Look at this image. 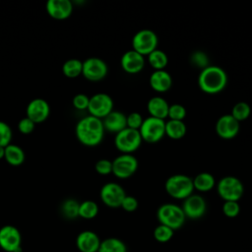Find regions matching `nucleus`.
Returning a JSON list of instances; mask_svg holds the SVG:
<instances>
[{
	"label": "nucleus",
	"instance_id": "7ed1b4c3",
	"mask_svg": "<svg viewBox=\"0 0 252 252\" xmlns=\"http://www.w3.org/2000/svg\"><path fill=\"white\" fill-rule=\"evenodd\" d=\"M164 189L173 199L183 201L194 192L193 179L182 173L173 174L166 179Z\"/></svg>",
	"mask_w": 252,
	"mask_h": 252
},
{
	"label": "nucleus",
	"instance_id": "a878e982",
	"mask_svg": "<svg viewBox=\"0 0 252 252\" xmlns=\"http://www.w3.org/2000/svg\"><path fill=\"white\" fill-rule=\"evenodd\" d=\"M98 252H127V246L117 237H108L100 242Z\"/></svg>",
	"mask_w": 252,
	"mask_h": 252
},
{
	"label": "nucleus",
	"instance_id": "2f4dec72",
	"mask_svg": "<svg viewBox=\"0 0 252 252\" xmlns=\"http://www.w3.org/2000/svg\"><path fill=\"white\" fill-rule=\"evenodd\" d=\"M154 238L159 242V243H166L171 240L174 234V230L171 229L170 227L163 225V224H158L155 227L154 229Z\"/></svg>",
	"mask_w": 252,
	"mask_h": 252
},
{
	"label": "nucleus",
	"instance_id": "bb28decb",
	"mask_svg": "<svg viewBox=\"0 0 252 252\" xmlns=\"http://www.w3.org/2000/svg\"><path fill=\"white\" fill-rule=\"evenodd\" d=\"M148 63L155 70H164L168 63V57L166 53L160 49H156L147 56Z\"/></svg>",
	"mask_w": 252,
	"mask_h": 252
},
{
	"label": "nucleus",
	"instance_id": "5701e85b",
	"mask_svg": "<svg viewBox=\"0 0 252 252\" xmlns=\"http://www.w3.org/2000/svg\"><path fill=\"white\" fill-rule=\"evenodd\" d=\"M194 190L209 192L216 186V179L210 172H200L193 178Z\"/></svg>",
	"mask_w": 252,
	"mask_h": 252
},
{
	"label": "nucleus",
	"instance_id": "412c9836",
	"mask_svg": "<svg viewBox=\"0 0 252 252\" xmlns=\"http://www.w3.org/2000/svg\"><path fill=\"white\" fill-rule=\"evenodd\" d=\"M102 120L104 130L117 134L127 127L126 115L119 110H112Z\"/></svg>",
	"mask_w": 252,
	"mask_h": 252
},
{
	"label": "nucleus",
	"instance_id": "f8f14e48",
	"mask_svg": "<svg viewBox=\"0 0 252 252\" xmlns=\"http://www.w3.org/2000/svg\"><path fill=\"white\" fill-rule=\"evenodd\" d=\"M108 72L107 64L100 58L90 57L83 62L82 75L91 82L103 80Z\"/></svg>",
	"mask_w": 252,
	"mask_h": 252
},
{
	"label": "nucleus",
	"instance_id": "72a5a7b5",
	"mask_svg": "<svg viewBox=\"0 0 252 252\" xmlns=\"http://www.w3.org/2000/svg\"><path fill=\"white\" fill-rule=\"evenodd\" d=\"M186 117V108L180 103H173L169 105L167 118L168 120L183 121Z\"/></svg>",
	"mask_w": 252,
	"mask_h": 252
},
{
	"label": "nucleus",
	"instance_id": "4be33fe9",
	"mask_svg": "<svg viewBox=\"0 0 252 252\" xmlns=\"http://www.w3.org/2000/svg\"><path fill=\"white\" fill-rule=\"evenodd\" d=\"M169 104L168 102L159 95H155L151 97L147 102V109L150 116L164 120L167 118Z\"/></svg>",
	"mask_w": 252,
	"mask_h": 252
},
{
	"label": "nucleus",
	"instance_id": "e433bc0d",
	"mask_svg": "<svg viewBox=\"0 0 252 252\" xmlns=\"http://www.w3.org/2000/svg\"><path fill=\"white\" fill-rule=\"evenodd\" d=\"M144 121V118L139 112H131L130 114L126 115V124L127 128L134 129V130H139L140 127L142 126V123Z\"/></svg>",
	"mask_w": 252,
	"mask_h": 252
},
{
	"label": "nucleus",
	"instance_id": "2eb2a0df",
	"mask_svg": "<svg viewBox=\"0 0 252 252\" xmlns=\"http://www.w3.org/2000/svg\"><path fill=\"white\" fill-rule=\"evenodd\" d=\"M215 128L219 137L224 140H230L236 137L239 133L240 123L235 120L229 113L219 117Z\"/></svg>",
	"mask_w": 252,
	"mask_h": 252
},
{
	"label": "nucleus",
	"instance_id": "6e6552de",
	"mask_svg": "<svg viewBox=\"0 0 252 252\" xmlns=\"http://www.w3.org/2000/svg\"><path fill=\"white\" fill-rule=\"evenodd\" d=\"M158 43L157 33L148 29L138 31L132 37V49L143 56H148L157 49Z\"/></svg>",
	"mask_w": 252,
	"mask_h": 252
},
{
	"label": "nucleus",
	"instance_id": "0eeeda50",
	"mask_svg": "<svg viewBox=\"0 0 252 252\" xmlns=\"http://www.w3.org/2000/svg\"><path fill=\"white\" fill-rule=\"evenodd\" d=\"M143 140L141 138L139 130L125 128L119 133L115 134L114 145L121 154H133L136 152Z\"/></svg>",
	"mask_w": 252,
	"mask_h": 252
},
{
	"label": "nucleus",
	"instance_id": "ddd939ff",
	"mask_svg": "<svg viewBox=\"0 0 252 252\" xmlns=\"http://www.w3.org/2000/svg\"><path fill=\"white\" fill-rule=\"evenodd\" d=\"M181 208L186 219L198 220L206 214L207 203L201 195L193 193L183 200Z\"/></svg>",
	"mask_w": 252,
	"mask_h": 252
},
{
	"label": "nucleus",
	"instance_id": "c756f323",
	"mask_svg": "<svg viewBox=\"0 0 252 252\" xmlns=\"http://www.w3.org/2000/svg\"><path fill=\"white\" fill-rule=\"evenodd\" d=\"M250 113H251L250 105L245 101H239L233 105L230 115L240 123L248 119V117L250 116Z\"/></svg>",
	"mask_w": 252,
	"mask_h": 252
},
{
	"label": "nucleus",
	"instance_id": "c9c22d12",
	"mask_svg": "<svg viewBox=\"0 0 252 252\" xmlns=\"http://www.w3.org/2000/svg\"><path fill=\"white\" fill-rule=\"evenodd\" d=\"M12 139V130L9 124L0 121V146L6 147L10 144Z\"/></svg>",
	"mask_w": 252,
	"mask_h": 252
},
{
	"label": "nucleus",
	"instance_id": "f03ea898",
	"mask_svg": "<svg viewBox=\"0 0 252 252\" xmlns=\"http://www.w3.org/2000/svg\"><path fill=\"white\" fill-rule=\"evenodd\" d=\"M226 84V72L220 66L209 65L201 70L198 76V86L200 90L208 94H216L222 92Z\"/></svg>",
	"mask_w": 252,
	"mask_h": 252
},
{
	"label": "nucleus",
	"instance_id": "423d86ee",
	"mask_svg": "<svg viewBox=\"0 0 252 252\" xmlns=\"http://www.w3.org/2000/svg\"><path fill=\"white\" fill-rule=\"evenodd\" d=\"M139 132L143 141L156 144L165 136V121L149 116L144 119Z\"/></svg>",
	"mask_w": 252,
	"mask_h": 252
},
{
	"label": "nucleus",
	"instance_id": "c85d7f7f",
	"mask_svg": "<svg viewBox=\"0 0 252 252\" xmlns=\"http://www.w3.org/2000/svg\"><path fill=\"white\" fill-rule=\"evenodd\" d=\"M97 214H98V206L95 202L92 200H86L80 203L79 217L85 220H92L95 218Z\"/></svg>",
	"mask_w": 252,
	"mask_h": 252
},
{
	"label": "nucleus",
	"instance_id": "393cba45",
	"mask_svg": "<svg viewBox=\"0 0 252 252\" xmlns=\"http://www.w3.org/2000/svg\"><path fill=\"white\" fill-rule=\"evenodd\" d=\"M187 127L184 121L168 120L165 122V136L172 140H179L186 135Z\"/></svg>",
	"mask_w": 252,
	"mask_h": 252
},
{
	"label": "nucleus",
	"instance_id": "ea45409f",
	"mask_svg": "<svg viewBox=\"0 0 252 252\" xmlns=\"http://www.w3.org/2000/svg\"><path fill=\"white\" fill-rule=\"evenodd\" d=\"M89 101H90V97L87 94H78L73 97L72 103L75 108L79 110H85V109H88Z\"/></svg>",
	"mask_w": 252,
	"mask_h": 252
},
{
	"label": "nucleus",
	"instance_id": "b1692460",
	"mask_svg": "<svg viewBox=\"0 0 252 252\" xmlns=\"http://www.w3.org/2000/svg\"><path fill=\"white\" fill-rule=\"evenodd\" d=\"M4 158L9 164L13 166H18L24 162L25 153L21 147L14 144H9L5 147Z\"/></svg>",
	"mask_w": 252,
	"mask_h": 252
},
{
	"label": "nucleus",
	"instance_id": "58836bf2",
	"mask_svg": "<svg viewBox=\"0 0 252 252\" xmlns=\"http://www.w3.org/2000/svg\"><path fill=\"white\" fill-rule=\"evenodd\" d=\"M138 207H139L138 200L134 196H130V195H126L121 204V208L128 213L135 212L138 209Z\"/></svg>",
	"mask_w": 252,
	"mask_h": 252
},
{
	"label": "nucleus",
	"instance_id": "1a4fd4ad",
	"mask_svg": "<svg viewBox=\"0 0 252 252\" xmlns=\"http://www.w3.org/2000/svg\"><path fill=\"white\" fill-rule=\"evenodd\" d=\"M138 159L131 154H121L112 160V173L119 179L131 177L138 169Z\"/></svg>",
	"mask_w": 252,
	"mask_h": 252
},
{
	"label": "nucleus",
	"instance_id": "a19ab883",
	"mask_svg": "<svg viewBox=\"0 0 252 252\" xmlns=\"http://www.w3.org/2000/svg\"><path fill=\"white\" fill-rule=\"evenodd\" d=\"M34 124L30 118L27 116L22 118L18 123V129L22 134H30L34 129Z\"/></svg>",
	"mask_w": 252,
	"mask_h": 252
},
{
	"label": "nucleus",
	"instance_id": "4468645a",
	"mask_svg": "<svg viewBox=\"0 0 252 252\" xmlns=\"http://www.w3.org/2000/svg\"><path fill=\"white\" fill-rule=\"evenodd\" d=\"M22 236L19 229L11 224L0 228V247L6 252H18L21 249Z\"/></svg>",
	"mask_w": 252,
	"mask_h": 252
},
{
	"label": "nucleus",
	"instance_id": "a211bd4d",
	"mask_svg": "<svg viewBox=\"0 0 252 252\" xmlns=\"http://www.w3.org/2000/svg\"><path fill=\"white\" fill-rule=\"evenodd\" d=\"M47 14L55 20H65L73 12V4L70 0H49L46 3Z\"/></svg>",
	"mask_w": 252,
	"mask_h": 252
},
{
	"label": "nucleus",
	"instance_id": "9b49d317",
	"mask_svg": "<svg viewBox=\"0 0 252 252\" xmlns=\"http://www.w3.org/2000/svg\"><path fill=\"white\" fill-rule=\"evenodd\" d=\"M99 196L105 206L114 209L121 207L122 201L126 196V192L120 184L116 182H108L100 188Z\"/></svg>",
	"mask_w": 252,
	"mask_h": 252
},
{
	"label": "nucleus",
	"instance_id": "f257e3e1",
	"mask_svg": "<svg viewBox=\"0 0 252 252\" xmlns=\"http://www.w3.org/2000/svg\"><path fill=\"white\" fill-rule=\"evenodd\" d=\"M104 131L102 120L92 115L81 118L75 128L77 139L87 147L99 145L103 139Z\"/></svg>",
	"mask_w": 252,
	"mask_h": 252
},
{
	"label": "nucleus",
	"instance_id": "dca6fc26",
	"mask_svg": "<svg viewBox=\"0 0 252 252\" xmlns=\"http://www.w3.org/2000/svg\"><path fill=\"white\" fill-rule=\"evenodd\" d=\"M145 56L130 49L124 52L120 59V64L124 72L130 75H135L140 73L145 67Z\"/></svg>",
	"mask_w": 252,
	"mask_h": 252
},
{
	"label": "nucleus",
	"instance_id": "79ce46f5",
	"mask_svg": "<svg viewBox=\"0 0 252 252\" xmlns=\"http://www.w3.org/2000/svg\"><path fill=\"white\" fill-rule=\"evenodd\" d=\"M4 156H5V147L0 146V159L4 158Z\"/></svg>",
	"mask_w": 252,
	"mask_h": 252
},
{
	"label": "nucleus",
	"instance_id": "39448f33",
	"mask_svg": "<svg viewBox=\"0 0 252 252\" xmlns=\"http://www.w3.org/2000/svg\"><path fill=\"white\" fill-rule=\"evenodd\" d=\"M217 191L223 201L238 202L244 192V187L240 179L227 175L220 178L217 183Z\"/></svg>",
	"mask_w": 252,
	"mask_h": 252
},
{
	"label": "nucleus",
	"instance_id": "7c9ffc66",
	"mask_svg": "<svg viewBox=\"0 0 252 252\" xmlns=\"http://www.w3.org/2000/svg\"><path fill=\"white\" fill-rule=\"evenodd\" d=\"M80 203L75 199H67L61 206V212L63 216L69 220H74L79 217Z\"/></svg>",
	"mask_w": 252,
	"mask_h": 252
},
{
	"label": "nucleus",
	"instance_id": "f3484780",
	"mask_svg": "<svg viewBox=\"0 0 252 252\" xmlns=\"http://www.w3.org/2000/svg\"><path fill=\"white\" fill-rule=\"evenodd\" d=\"M27 117L33 123H40L47 119L50 113L48 102L43 98H33L27 106Z\"/></svg>",
	"mask_w": 252,
	"mask_h": 252
},
{
	"label": "nucleus",
	"instance_id": "9d476101",
	"mask_svg": "<svg viewBox=\"0 0 252 252\" xmlns=\"http://www.w3.org/2000/svg\"><path fill=\"white\" fill-rule=\"evenodd\" d=\"M114 102L112 97L105 93H97L90 97L88 111L90 115L103 119L113 110Z\"/></svg>",
	"mask_w": 252,
	"mask_h": 252
},
{
	"label": "nucleus",
	"instance_id": "cd10ccee",
	"mask_svg": "<svg viewBox=\"0 0 252 252\" xmlns=\"http://www.w3.org/2000/svg\"><path fill=\"white\" fill-rule=\"evenodd\" d=\"M83 62L79 59H68L63 63L62 72L68 78H76L82 74Z\"/></svg>",
	"mask_w": 252,
	"mask_h": 252
},
{
	"label": "nucleus",
	"instance_id": "20e7f679",
	"mask_svg": "<svg viewBox=\"0 0 252 252\" xmlns=\"http://www.w3.org/2000/svg\"><path fill=\"white\" fill-rule=\"evenodd\" d=\"M157 218L160 224L166 225L173 230L181 228L186 220L181 206L173 203L160 205L157 211Z\"/></svg>",
	"mask_w": 252,
	"mask_h": 252
},
{
	"label": "nucleus",
	"instance_id": "f704fd0d",
	"mask_svg": "<svg viewBox=\"0 0 252 252\" xmlns=\"http://www.w3.org/2000/svg\"><path fill=\"white\" fill-rule=\"evenodd\" d=\"M223 215L227 218L233 219L240 213V205L236 201H224L221 207Z\"/></svg>",
	"mask_w": 252,
	"mask_h": 252
},
{
	"label": "nucleus",
	"instance_id": "aec40b11",
	"mask_svg": "<svg viewBox=\"0 0 252 252\" xmlns=\"http://www.w3.org/2000/svg\"><path fill=\"white\" fill-rule=\"evenodd\" d=\"M149 84L152 90L157 93H165L170 90L172 86L171 75L165 70H157L154 71L150 78Z\"/></svg>",
	"mask_w": 252,
	"mask_h": 252
},
{
	"label": "nucleus",
	"instance_id": "473e14b6",
	"mask_svg": "<svg viewBox=\"0 0 252 252\" xmlns=\"http://www.w3.org/2000/svg\"><path fill=\"white\" fill-rule=\"evenodd\" d=\"M190 62L195 67L203 70L204 68H206L210 65V58L204 51L197 50V51H194L190 55Z\"/></svg>",
	"mask_w": 252,
	"mask_h": 252
},
{
	"label": "nucleus",
	"instance_id": "37998d69",
	"mask_svg": "<svg viewBox=\"0 0 252 252\" xmlns=\"http://www.w3.org/2000/svg\"><path fill=\"white\" fill-rule=\"evenodd\" d=\"M96 252H98V251H96Z\"/></svg>",
	"mask_w": 252,
	"mask_h": 252
},
{
	"label": "nucleus",
	"instance_id": "6ab92c4d",
	"mask_svg": "<svg viewBox=\"0 0 252 252\" xmlns=\"http://www.w3.org/2000/svg\"><path fill=\"white\" fill-rule=\"evenodd\" d=\"M100 242L98 235L92 230H84L76 238L77 248L81 252H96L99 249Z\"/></svg>",
	"mask_w": 252,
	"mask_h": 252
},
{
	"label": "nucleus",
	"instance_id": "4c0bfd02",
	"mask_svg": "<svg viewBox=\"0 0 252 252\" xmlns=\"http://www.w3.org/2000/svg\"><path fill=\"white\" fill-rule=\"evenodd\" d=\"M94 169L100 175H108L112 173V161L106 158H101L95 162Z\"/></svg>",
	"mask_w": 252,
	"mask_h": 252
}]
</instances>
